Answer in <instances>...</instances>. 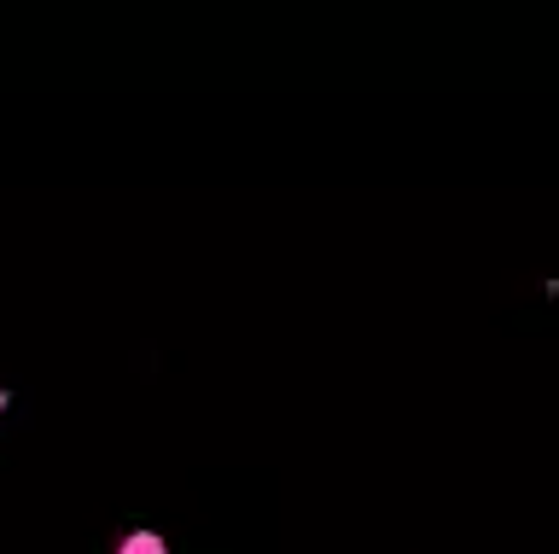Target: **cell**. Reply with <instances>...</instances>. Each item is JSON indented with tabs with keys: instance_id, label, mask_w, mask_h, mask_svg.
Wrapping results in <instances>:
<instances>
[{
	"instance_id": "cell-1",
	"label": "cell",
	"mask_w": 559,
	"mask_h": 554,
	"mask_svg": "<svg viewBox=\"0 0 559 554\" xmlns=\"http://www.w3.org/2000/svg\"><path fill=\"white\" fill-rule=\"evenodd\" d=\"M117 554H169V549H164V537H152V531H129Z\"/></svg>"
},
{
	"instance_id": "cell-2",
	"label": "cell",
	"mask_w": 559,
	"mask_h": 554,
	"mask_svg": "<svg viewBox=\"0 0 559 554\" xmlns=\"http://www.w3.org/2000/svg\"><path fill=\"white\" fill-rule=\"evenodd\" d=\"M0 409H6V391H0Z\"/></svg>"
}]
</instances>
